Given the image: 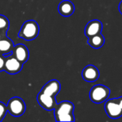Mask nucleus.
<instances>
[{"label": "nucleus", "mask_w": 122, "mask_h": 122, "mask_svg": "<svg viewBox=\"0 0 122 122\" xmlns=\"http://www.w3.org/2000/svg\"><path fill=\"white\" fill-rule=\"evenodd\" d=\"M61 90V84L56 79L48 81L37 95L38 104L45 110L51 111L56 106V96Z\"/></svg>", "instance_id": "nucleus-1"}, {"label": "nucleus", "mask_w": 122, "mask_h": 122, "mask_svg": "<svg viewBox=\"0 0 122 122\" xmlns=\"http://www.w3.org/2000/svg\"><path fill=\"white\" fill-rule=\"evenodd\" d=\"M54 110V117L56 122H74V105L69 101H63L56 104Z\"/></svg>", "instance_id": "nucleus-2"}, {"label": "nucleus", "mask_w": 122, "mask_h": 122, "mask_svg": "<svg viewBox=\"0 0 122 122\" xmlns=\"http://www.w3.org/2000/svg\"><path fill=\"white\" fill-rule=\"evenodd\" d=\"M39 34V26L34 20L26 21L21 26L19 32V37L26 41L35 39Z\"/></svg>", "instance_id": "nucleus-3"}, {"label": "nucleus", "mask_w": 122, "mask_h": 122, "mask_svg": "<svg viewBox=\"0 0 122 122\" xmlns=\"http://www.w3.org/2000/svg\"><path fill=\"white\" fill-rule=\"evenodd\" d=\"M110 95V89L102 84L94 86L90 92L89 97L92 102L96 104H101L106 102Z\"/></svg>", "instance_id": "nucleus-4"}, {"label": "nucleus", "mask_w": 122, "mask_h": 122, "mask_svg": "<svg viewBox=\"0 0 122 122\" xmlns=\"http://www.w3.org/2000/svg\"><path fill=\"white\" fill-rule=\"evenodd\" d=\"M8 112L14 117H19L22 116L26 111V104L22 99L18 97L11 98L7 104Z\"/></svg>", "instance_id": "nucleus-5"}, {"label": "nucleus", "mask_w": 122, "mask_h": 122, "mask_svg": "<svg viewBox=\"0 0 122 122\" xmlns=\"http://www.w3.org/2000/svg\"><path fill=\"white\" fill-rule=\"evenodd\" d=\"M22 67L23 64L16 59L12 53L9 55H5L4 71L9 74H16L21 71Z\"/></svg>", "instance_id": "nucleus-6"}, {"label": "nucleus", "mask_w": 122, "mask_h": 122, "mask_svg": "<svg viewBox=\"0 0 122 122\" xmlns=\"http://www.w3.org/2000/svg\"><path fill=\"white\" fill-rule=\"evenodd\" d=\"M104 109L108 117L113 119H117L122 117V109L117 99H112L106 101Z\"/></svg>", "instance_id": "nucleus-7"}, {"label": "nucleus", "mask_w": 122, "mask_h": 122, "mask_svg": "<svg viewBox=\"0 0 122 122\" xmlns=\"http://www.w3.org/2000/svg\"><path fill=\"white\" fill-rule=\"evenodd\" d=\"M81 76L84 81L92 83L96 81L99 78L100 73L97 66L89 64L84 67L81 72Z\"/></svg>", "instance_id": "nucleus-8"}, {"label": "nucleus", "mask_w": 122, "mask_h": 122, "mask_svg": "<svg viewBox=\"0 0 122 122\" xmlns=\"http://www.w3.org/2000/svg\"><path fill=\"white\" fill-rule=\"evenodd\" d=\"M11 53L14 56L23 64L26 63L29 58V49L24 44H19L14 46Z\"/></svg>", "instance_id": "nucleus-9"}, {"label": "nucleus", "mask_w": 122, "mask_h": 122, "mask_svg": "<svg viewBox=\"0 0 122 122\" xmlns=\"http://www.w3.org/2000/svg\"><path fill=\"white\" fill-rule=\"evenodd\" d=\"M102 29H103L102 23L99 20L94 19L87 23L85 27L84 33L86 36L87 38H89L102 33Z\"/></svg>", "instance_id": "nucleus-10"}, {"label": "nucleus", "mask_w": 122, "mask_h": 122, "mask_svg": "<svg viewBox=\"0 0 122 122\" xmlns=\"http://www.w3.org/2000/svg\"><path fill=\"white\" fill-rule=\"evenodd\" d=\"M75 10L74 4L69 0H64L61 1L58 6V11L63 16H71Z\"/></svg>", "instance_id": "nucleus-11"}, {"label": "nucleus", "mask_w": 122, "mask_h": 122, "mask_svg": "<svg viewBox=\"0 0 122 122\" xmlns=\"http://www.w3.org/2000/svg\"><path fill=\"white\" fill-rule=\"evenodd\" d=\"M14 42L7 36H1L0 39V52L1 54L5 55H9L11 54L14 48Z\"/></svg>", "instance_id": "nucleus-12"}, {"label": "nucleus", "mask_w": 122, "mask_h": 122, "mask_svg": "<svg viewBox=\"0 0 122 122\" xmlns=\"http://www.w3.org/2000/svg\"><path fill=\"white\" fill-rule=\"evenodd\" d=\"M87 43L92 48H94L95 49H98L102 48L104 46V44L105 43V38L100 33L99 34H97L95 36L88 38Z\"/></svg>", "instance_id": "nucleus-13"}, {"label": "nucleus", "mask_w": 122, "mask_h": 122, "mask_svg": "<svg viewBox=\"0 0 122 122\" xmlns=\"http://www.w3.org/2000/svg\"><path fill=\"white\" fill-rule=\"evenodd\" d=\"M9 28V21L6 16L0 14V36H6L7 31Z\"/></svg>", "instance_id": "nucleus-14"}, {"label": "nucleus", "mask_w": 122, "mask_h": 122, "mask_svg": "<svg viewBox=\"0 0 122 122\" xmlns=\"http://www.w3.org/2000/svg\"><path fill=\"white\" fill-rule=\"evenodd\" d=\"M8 112L7 107L5 104L0 102V122H1Z\"/></svg>", "instance_id": "nucleus-15"}, {"label": "nucleus", "mask_w": 122, "mask_h": 122, "mask_svg": "<svg viewBox=\"0 0 122 122\" xmlns=\"http://www.w3.org/2000/svg\"><path fill=\"white\" fill-rule=\"evenodd\" d=\"M4 64H5V56L0 53V72L4 70Z\"/></svg>", "instance_id": "nucleus-16"}, {"label": "nucleus", "mask_w": 122, "mask_h": 122, "mask_svg": "<svg viewBox=\"0 0 122 122\" xmlns=\"http://www.w3.org/2000/svg\"><path fill=\"white\" fill-rule=\"evenodd\" d=\"M117 99H118V102H119V104L120 105V107L122 109V97H120L117 98Z\"/></svg>", "instance_id": "nucleus-17"}, {"label": "nucleus", "mask_w": 122, "mask_h": 122, "mask_svg": "<svg viewBox=\"0 0 122 122\" xmlns=\"http://www.w3.org/2000/svg\"><path fill=\"white\" fill-rule=\"evenodd\" d=\"M119 10L121 14L122 15V1H121L120 4H119Z\"/></svg>", "instance_id": "nucleus-18"}, {"label": "nucleus", "mask_w": 122, "mask_h": 122, "mask_svg": "<svg viewBox=\"0 0 122 122\" xmlns=\"http://www.w3.org/2000/svg\"><path fill=\"white\" fill-rule=\"evenodd\" d=\"M0 39H1V36H0ZM0 53H1V52H0Z\"/></svg>", "instance_id": "nucleus-19"}]
</instances>
